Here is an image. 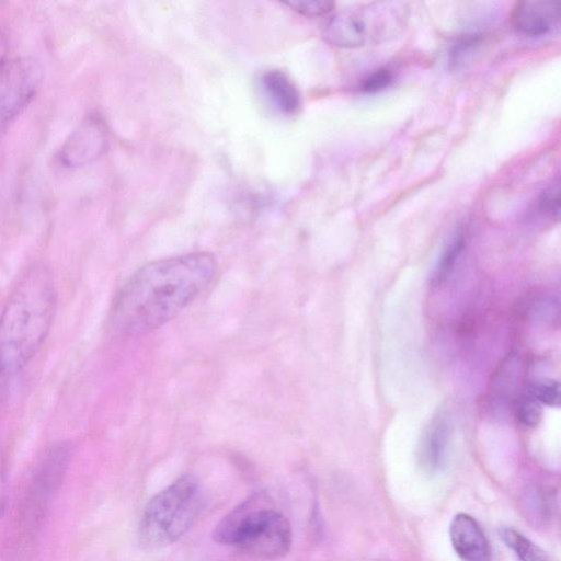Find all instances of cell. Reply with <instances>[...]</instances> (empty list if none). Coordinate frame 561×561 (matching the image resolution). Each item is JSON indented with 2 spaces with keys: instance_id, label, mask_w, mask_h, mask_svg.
Returning <instances> with one entry per match:
<instances>
[{
  "instance_id": "cell-1",
  "label": "cell",
  "mask_w": 561,
  "mask_h": 561,
  "mask_svg": "<svg viewBox=\"0 0 561 561\" xmlns=\"http://www.w3.org/2000/svg\"><path fill=\"white\" fill-rule=\"evenodd\" d=\"M217 270V262L208 252L152 261L119 289L111 320L127 334L157 330L191 305L213 283Z\"/></svg>"
},
{
  "instance_id": "cell-2",
  "label": "cell",
  "mask_w": 561,
  "mask_h": 561,
  "mask_svg": "<svg viewBox=\"0 0 561 561\" xmlns=\"http://www.w3.org/2000/svg\"><path fill=\"white\" fill-rule=\"evenodd\" d=\"M55 309L50 273L44 267L30 268L0 314V375H13L27 365L48 334Z\"/></svg>"
},
{
  "instance_id": "cell-3",
  "label": "cell",
  "mask_w": 561,
  "mask_h": 561,
  "mask_svg": "<svg viewBox=\"0 0 561 561\" xmlns=\"http://www.w3.org/2000/svg\"><path fill=\"white\" fill-rule=\"evenodd\" d=\"M213 538L218 543L234 546L253 558L276 560L290 549L291 528L282 513L256 506L251 499L221 518L213 531Z\"/></svg>"
},
{
  "instance_id": "cell-4",
  "label": "cell",
  "mask_w": 561,
  "mask_h": 561,
  "mask_svg": "<svg viewBox=\"0 0 561 561\" xmlns=\"http://www.w3.org/2000/svg\"><path fill=\"white\" fill-rule=\"evenodd\" d=\"M203 504L195 477L184 474L153 495L142 512L138 537L144 548L157 549L180 539L193 525Z\"/></svg>"
},
{
  "instance_id": "cell-5",
  "label": "cell",
  "mask_w": 561,
  "mask_h": 561,
  "mask_svg": "<svg viewBox=\"0 0 561 561\" xmlns=\"http://www.w3.org/2000/svg\"><path fill=\"white\" fill-rule=\"evenodd\" d=\"M42 81V68L35 59L19 58L0 68V137L27 106Z\"/></svg>"
},
{
  "instance_id": "cell-6",
  "label": "cell",
  "mask_w": 561,
  "mask_h": 561,
  "mask_svg": "<svg viewBox=\"0 0 561 561\" xmlns=\"http://www.w3.org/2000/svg\"><path fill=\"white\" fill-rule=\"evenodd\" d=\"M106 130L95 117L83 121L66 139L58 154L60 164L77 168L98 158L106 147Z\"/></svg>"
},
{
  "instance_id": "cell-7",
  "label": "cell",
  "mask_w": 561,
  "mask_h": 561,
  "mask_svg": "<svg viewBox=\"0 0 561 561\" xmlns=\"http://www.w3.org/2000/svg\"><path fill=\"white\" fill-rule=\"evenodd\" d=\"M560 15V1L525 0L515 3L511 22L519 33L538 36L549 32L559 22Z\"/></svg>"
},
{
  "instance_id": "cell-8",
  "label": "cell",
  "mask_w": 561,
  "mask_h": 561,
  "mask_svg": "<svg viewBox=\"0 0 561 561\" xmlns=\"http://www.w3.org/2000/svg\"><path fill=\"white\" fill-rule=\"evenodd\" d=\"M449 423L445 414L432 417L421 434L416 458L421 469L427 474L438 473L446 463L449 442Z\"/></svg>"
},
{
  "instance_id": "cell-9",
  "label": "cell",
  "mask_w": 561,
  "mask_h": 561,
  "mask_svg": "<svg viewBox=\"0 0 561 561\" xmlns=\"http://www.w3.org/2000/svg\"><path fill=\"white\" fill-rule=\"evenodd\" d=\"M449 534L451 545L462 561H490L489 541L473 517L463 513L456 515Z\"/></svg>"
},
{
  "instance_id": "cell-10",
  "label": "cell",
  "mask_w": 561,
  "mask_h": 561,
  "mask_svg": "<svg viewBox=\"0 0 561 561\" xmlns=\"http://www.w3.org/2000/svg\"><path fill=\"white\" fill-rule=\"evenodd\" d=\"M323 37L328 43L337 47H358L365 42L366 25L357 14L348 11L340 12L327 22Z\"/></svg>"
},
{
  "instance_id": "cell-11",
  "label": "cell",
  "mask_w": 561,
  "mask_h": 561,
  "mask_svg": "<svg viewBox=\"0 0 561 561\" xmlns=\"http://www.w3.org/2000/svg\"><path fill=\"white\" fill-rule=\"evenodd\" d=\"M270 101L284 114H294L300 106V94L291 79L280 70H268L261 77Z\"/></svg>"
},
{
  "instance_id": "cell-12",
  "label": "cell",
  "mask_w": 561,
  "mask_h": 561,
  "mask_svg": "<svg viewBox=\"0 0 561 561\" xmlns=\"http://www.w3.org/2000/svg\"><path fill=\"white\" fill-rule=\"evenodd\" d=\"M501 537L514 551L518 561H551L542 548L515 529L503 528Z\"/></svg>"
},
{
  "instance_id": "cell-13",
  "label": "cell",
  "mask_w": 561,
  "mask_h": 561,
  "mask_svg": "<svg viewBox=\"0 0 561 561\" xmlns=\"http://www.w3.org/2000/svg\"><path fill=\"white\" fill-rule=\"evenodd\" d=\"M466 244V238L462 231H458L450 239L444 249L432 274V283L439 284L444 282L454 270L455 263L460 256Z\"/></svg>"
},
{
  "instance_id": "cell-14",
  "label": "cell",
  "mask_w": 561,
  "mask_h": 561,
  "mask_svg": "<svg viewBox=\"0 0 561 561\" xmlns=\"http://www.w3.org/2000/svg\"><path fill=\"white\" fill-rule=\"evenodd\" d=\"M539 403L549 407H559L560 387L559 382L551 379H539L530 382L528 391Z\"/></svg>"
},
{
  "instance_id": "cell-15",
  "label": "cell",
  "mask_w": 561,
  "mask_h": 561,
  "mask_svg": "<svg viewBox=\"0 0 561 561\" xmlns=\"http://www.w3.org/2000/svg\"><path fill=\"white\" fill-rule=\"evenodd\" d=\"M541 414L540 403L529 393L523 394L517 399L515 415L522 424L534 427L540 422Z\"/></svg>"
},
{
  "instance_id": "cell-16",
  "label": "cell",
  "mask_w": 561,
  "mask_h": 561,
  "mask_svg": "<svg viewBox=\"0 0 561 561\" xmlns=\"http://www.w3.org/2000/svg\"><path fill=\"white\" fill-rule=\"evenodd\" d=\"M539 208L550 218L558 220L560 214V184L559 181L550 184L542 191L539 198Z\"/></svg>"
},
{
  "instance_id": "cell-17",
  "label": "cell",
  "mask_w": 561,
  "mask_h": 561,
  "mask_svg": "<svg viewBox=\"0 0 561 561\" xmlns=\"http://www.w3.org/2000/svg\"><path fill=\"white\" fill-rule=\"evenodd\" d=\"M291 9L306 16H318L330 12L334 3L327 0H295L285 2Z\"/></svg>"
},
{
  "instance_id": "cell-18",
  "label": "cell",
  "mask_w": 561,
  "mask_h": 561,
  "mask_svg": "<svg viewBox=\"0 0 561 561\" xmlns=\"http://www.w3.org/2000/svg\"><path fill=\"white\" fill-rule=\"evenodd\" d=\"M393 80L390 70L381 68L369 75L362 84V90L366 93H375L389 87Z\"/></svg>"
},
{
  "instance_id": "cell-19",
  "label": "cell",
  "mask_w": 561,
  "mask_h": 561,
  "mask_svg": "<svg viewBox=\"0 0 561 561\" xmlns=\"http://www.w3.org/2000/svg\"><path fill=\"white\" fill-rule=\"evenodd\" d=\"M7 504V480L2 449L0 446V516L3 514Z\"/></svg>"
},
{
  "instance_id": "cell-20",
  "label": "cell",
  "mask_w": 561,
  "mask_h": 561,
  "mask_svg": "<svg viewBox=\"0 0 561 561\" xmlns=\"http://www.w3.org/2000/svg\"><path fill=\"white\" fill-rule=\"evenodd\" d=\"M9 44L5 35L0 32V68L7 62Z\"/></svg>"
}]
</instances>
